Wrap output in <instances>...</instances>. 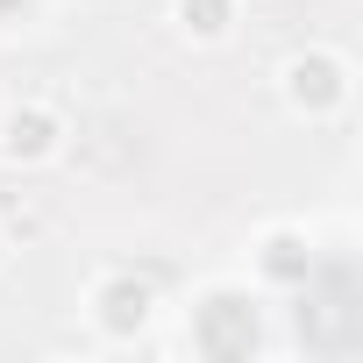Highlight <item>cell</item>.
I'll return each mask as SVG.
<instances>
[{"label":"cell","instance_id":"obj_4","mask_svg":"<svg viewBox=\"0 0 363 363\" xmlns=\"http://www.w3.org/2000/svg\"><path fill=\"white\" fill-rule=\"evenodd\" d=\"M171 22L186 43H228L235 29V0H171Z\"/></svg>","mask_w":363,"mask_h":363},{"label":"cell","instance_id":"obj_1","mask_svg":"<svg viewBox=\"0 0 363 363\" xmlns=\"http://www.w3.org/2000/svg\"><path fill=\"white\" fill-rule=\"evenodd\" d=\"M278 93H285V107L292 114H306V121H335L342 107H349V57L342 50H292L285 65H278Z\"/></svg>","mask_w":363,"mask_h":363},{"label":"cell","instance_id":"obj_2","mask_svg":"<svg viewBox=\"0 0 363 363\" xmlns=\"http://www.w3.org/2000/svg\"><path fill=\"white\" fill-rule=\"evenodd\" d=\"M65 150V114L43 107V100H15L8 114H0V164L15 171H36Z\"/></svg>","mask_w":363,"mask_h":363},{"label":"cell","instance_id":"obj_3","mask_svg":"<svg viewBox=\"0 0 363 363\" xmlns=\"http://www.w3.org/2000/svg\"><path fill=\"white\" fill-rule=\"evenodd\" d=\"M93 320L114 335V342H135L150 320H157V285L135 278V271H107L93 285Z\"/></svg>","mask_w":363,"mask_h":363},{"label":"cell","instance_id":"obj_5","mask_svg":"<svg viewBox=\"0 0 363 363\" xmlns=\"http://www.w3.org/2000/svg\"><path fill=\"white\" fill-rule=\"evenodd\" d=\"M0 257H8V235H0Z\"/></svg>","mask_w":363,"mask_h":363}]
</instances>
